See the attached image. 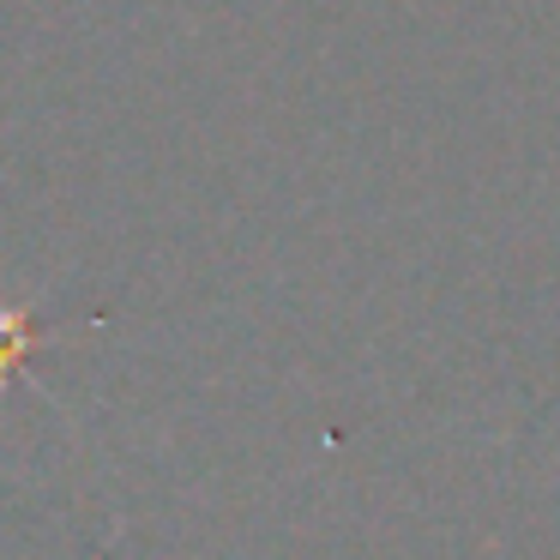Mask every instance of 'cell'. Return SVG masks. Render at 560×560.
Instances as JSON below:
<instances>
[{
  "mask_svg": "<svg viewBox=\"0 0 560 560\" xmlns=\"http://www.w3.org/2000/svg\"><path fill=\"white\" fill-rule=\"evenodd\" d=\"M37 350V319L25 307H0V386L13 380V368Z\"/></svg>",
  "mask_w": 560,
  "mask_h": 560,
  "instance_id": "obj_1",
  "label": "cell"
}]
</instances>
